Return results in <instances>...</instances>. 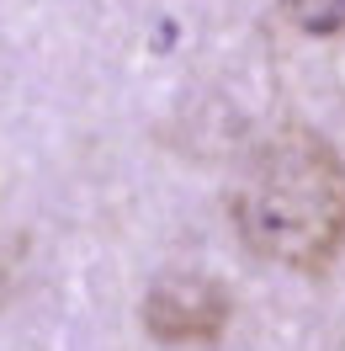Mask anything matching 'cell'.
Returning a JSON list of instances; mask_svg holds the SVG:
<instances>
[{
  "label": "cell",
  "mask_w": 345,
  "mask_h": 351,
  "mask_svg": "<svg viewBox=\"0 0 345 351\" xmlns=\"http://www.w3.org/2000/svg\"><path fill=\"white\" fill-rule=\"evenodd\" d=\"M244 250L298 277H324L345 250V160L314 128H281L250 149L229 197Z\"/></svg>",
  "instance_id": "1"
},
{
  "label": "cell",
  "mask_w": 345,
  "mask_h": 351,
  "mask_svg": "<svg viewBox=\"0 0 345 351\" xmlns=\"http://www.w3.org/2000/svg\"><path fill=\"white\" fill-rule=\"evenodd\" d=\"M277 5L308 38H340L345 32V0H277Z\"/></svg>",
  "instance_id": "3"
},
{
  "label": "cell",
  "mask_w": 345,
  "mask_h": 351,
  "mask_svg": "<svg viewBox=\"0 0 345 351\" xmlns=\"http://www.w3.org/2000/svg\"><path fill=\"white\" fill-rule=\"evenodd\" d=\"M138 319L165 346H202V341H218L223 325L234 319V298L207 271H170L144 293Z\"/></svg>",
  "instance_id": "2"
}]
</instances>
